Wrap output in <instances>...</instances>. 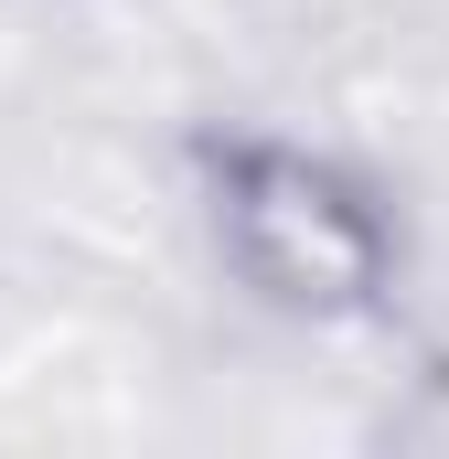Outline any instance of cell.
I'll use <instances>...</instances> for the list:
<instances>
[{
  "label": "cell",
  "instance_id": "cell-1",
  "mask_svg": "<svg viewBox=\"0 0 449 459\" xmlns=\"http://www.w3.org/2000/svg\"><path fill=\"white\" fill-rule=\"evenodd\" d=\"M193 225L224 289L289 332H364L407 289L396 193L300 128H204L193 139Z\"/></svg>",
  "mask_w": 449,
  "mask_h": 459
}]
</instances>
